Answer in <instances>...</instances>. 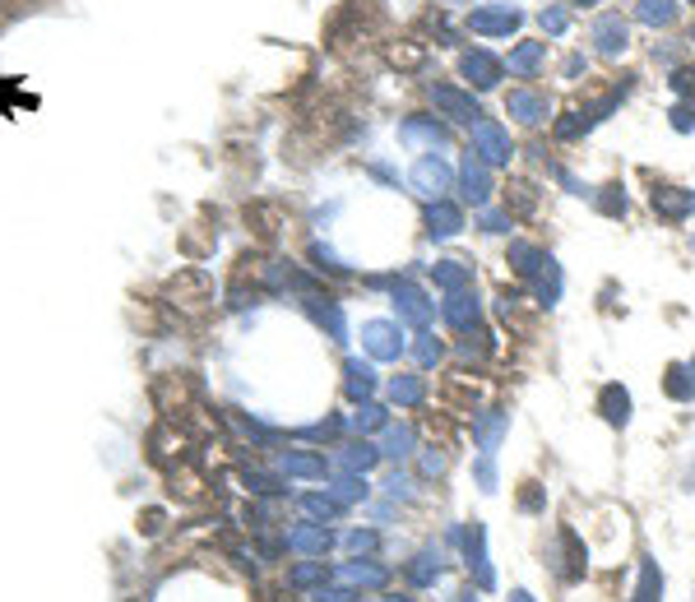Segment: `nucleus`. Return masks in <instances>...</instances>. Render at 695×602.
Wrapping results in <instances>:
<instances>
[{
  "instance_id": "f257e3e1",
  "label": "nucleus",
  "mask_w": 695,
  "mask_h": 602,
  "mask_svg": "<svg viewBox=\"0 0 695 602\" xmlns=\"http://www.w3.org/2000/svg\"><path fill=\"white\" fill-rule=\"evenodd\" d=\"M473 153L487 162V168H505L510 153H515V144H510V135L496 126V121H478L473 126Z\"/></svg>"
},
{
  "instance_id": "f03ea898",
  "label": "nucleus",
  "mask_w": 695,
  "mask_h": 602,
  "mask_svg": "<svg viewBox=\"0 0 695 602\" xmlns=\"http://www.w3.org/2000/svg\"><path fill=\"white\" fill-rule=\"evenodd\" d=\"M459 191H464V199H473L478 209H482V204L492 199V191H496V185H492V168H487V162H482L473 149H468L464 162H459Z\"/></svg>"
},
{
  "instance_id": "7ed1b4c3",
  "label": "nucleus",
  "mask_w": 695,
  "mask_h": 602,
  "mask_svg": "<svg viewBox=\"0 0 695 602\" xmlns=\"http://www.w3.org/2000/svg\"><path fill=\"white\" fill-rule=\"evenodd\" d=\"M551 570H557L566 584L584 579V547H580L575 528H557V547H551Z\"/></svg>"
},
{
  "instance_id": "20e7f679",
  "label": "nucleus",
  "mask_w": 695,
  "mask_h": 602,
  "mask_svg": "<svg viewBox=\"0 0 695 602\" xmlns=\"http://www.w3.org/2000/svg\"><path fill=\"white\" fill-rule=\"evenodd\" d=\"M432 102H436V107H441L449 121H468V126H478V121H482L478 98L464 93V89H455V84H436V89H432Z\"/></svg>"
},
{
  "instance_id": "39448f33",
  "label": "nucleus",
  "mask_w": 695,
  "mask_h": 602,
  "mask_svg": "<svg viewBox=\"0 0 695 602\" xmlns=\"http://www.w3.org/2000/svg\"><path fill=\"white\" fill-rule=\"evenodd\" d=\"M459 70H464V79L473 89H496L501 84V74H505V60H496L492 51H464V60H459Z\"/></svg>"
},
{
  "instance_id": "423d86ee",
  "label": "nucleus",
  "mask_w": 695,
  "mask_h": 602,
  "mask_svg": "<svg viewBox=\"0 0 695 602\" xmlns=\"http://www.w3.org/2000/svg\"><path fill=\"white\" fill-rule=\"evenodd\" d=\"M519 19H524V14H519L515 5H501V10H487V5H482V10L468 14V28H473L478 37H510V33L519 28Z\"/></svg>"
},
{
  "instance_id": "0eeeda50",
  "label": "nucleus",
  "mask_w": 695,
  "mask_h": 602,
  "mask_svg": "<svg viewBox=\"0 0 695 602\" xmlns=\"http://www.w3.org/2000/svg\"><path fill=\"white\" fill-rule=\"evenodd\" d=\"M449 176H455V172L445 168V158H441V153H426V158L413 162V185H418L422 195H432V199H445Z\"/></svg>"
},
{
  "instance_id": "6e6552de",
  "label": "nucleus",
  "mask_w": 695,
  "mask_h": 602,
  "mask_svg": "<svg viewBox=\"0 0 695 602\" xmlns=\"http://www.w3.org/2000/svg\"><path fill=\"white\" fill-rule=\"evenodd\" d=\"M505 435H510V412L505 408H487V412H478V418H473V445L482 454H496Z\"/></svg>"
},
{
  "instance_id": "1a4fd4ad",
  "label": "nucleus",
  "mask_w": 695,
  "mask_h": 602,
  "mask_svg": "<svg viewBox=\"0 0 695 602\" xmlns=\"http://www.w3.org/2000/svg\"><path fill=\"white\" fill-rule=\"evenodd\" d=\"M594 47H598V56H621L626 47H630V24L621 14H603V19H594Z\"/></svg>"
},
{
  "instance_id": "9d476101",
  "label": "nucleus",
  "mask_w": 695,
  "mask_h": 602,
  "mask_svg": "<svg viewBox=\"0 0 695 602\" xmlns=\"http://www.w3.org/2000/svg\"><path fill=\"white\" fill-rule=\"evenodd\" d=\"M505 112L515 116V121H524V126H543V121L551 116V102H547V93H534V89H515L505 98Z\"/></svg>"
},
{
  "instance_id": "9b49d317",
  "label": "nucleus",
  "mask_w": 695,
  "mask_h": 602,
  "mask_svg": "<svg viewBox=\"0 0 695 602\" xmlns=\"http://www.w3.org/2000/svg\"><path fill=\"white\" fill-rule=\"evenodd\" d=\"M468 570H473L478 589H496V570H492V560H487V528L482 524L468 528Z\"/></svg>"
},
{
  "instance_id": "f8f14e48",
  "label": "nucleus",
  "mask_w": 695,
  "mask_h": 602,
  "mask_svg": "<svg viewBox=\"0 0 695 602\" xmlns=\"http://www.w3.org/2000/svg\"><path fill=\"white\" fill-rule=\"evenodd\" d=\"M426 232H432L436 241L459 237V232H464V209H459L455 199H436L432 209H426Z\"/></svg>"
},
{
  "instance_id": "ddd939ff",
  "label": "nucleus",
  "mask_w": 695,
  "mask_h": 602,
  "mask_svg": "<svg viewBox=\"0 0 695 602\" xmlns=\"http://www.w3.org/2000/svg\"><path fill=\"white\" fill-rule=\"evenodd\" d=\"M441 316L455 324V329H473L482 310H478V297L468 293V287H459V293H449V297L441 301Z\"/></svg>"
},
{
  "instance_id": "4468645a",
  "label": "nucleus",
  "mask_w": 695,
  "mask_h": 602,
  "mask_svg": "<svg viewBox=\"0 0 695 602\" xmlns=\"http://www.w3.org/2000/svg\"><path fill=\"white\" fill-rule=\"evenodd\" d=\"M394 306H399V316H403L408 324H422V329L432 324V310H436L432 301H426V293H422V287H408V283H403L399 293H394Z\"/></svg>"
},
{
  "instance_id": "2eb2a0df",
  "label": "nucleus",
  "mask_w": 695,
  "mask_h": 602,
  "mask_svg": "<svg viewBox=\"0 0 695 602\" xmlns=\"http://www.w3.org/2000/svg\"><path fill=\"white\" fill-rule=\"evenodd\" d=\"M366 348H371L376 357L394 362L399 352H403V339H399V329L390 320H371V324H366Z\"/></svg>"
},
{
  "instance_id": "dca6fc26",
  "label": "nucleus",
  "mask_w": 695,
  "mask_h": 602,
  "mask_svg": "<svg viewBox=\"0 0 695 602\" xmlns=\"http://www.w3.org/2000/svg\"><path fill=\"white\" fill-rule=\"evenodd\" d=\"M547 260H551V255H543V246H534V241H510V269H515L519 278H538Z\"/></svg>"
},
{
  "instance_id": "f3484780",
  "label": "nucleus",
  "mask_w": 695,
  "mask_h": 602,
  "mask_svg": "<svg viewBox=\"0 0 695 602\" xmlns=\"http://www.w3.org/2000/svg\"><path fill=\"white\" fill-rule=\"evenodd\" d=\"M543 60H547V43H519L515 51H510V74H519V79H534L543 70Z\"/></svg>"
},
{
  "instance_id": "a211bd4d",
  "label": "nucleus",
  "mask_w": 695,
  "mask_h": 602,
  "mask_svg": "<svg viewBox=\"0 0 695 602\" xmlns=\"http://www.w3.org/2000/svg\"><path fill=\"white\" fill-rule=\"evenodd\" d=\"M598 408H603V418H607L612 426H626V422H630V394H626L621 385H603Z\"/></svg>"
},
{
  "instance_id": "6ab92c4d",
  "label": "nucleus",
  "mask_w": 695,
  "mask_h": 602,
  "mask_svg": "<svg viewBox=\"0 0 695 602\" xmlns=\"http://www.w3.org/2000/svg\"><path fill=\"white\" fill-rule=\"evenodd\" d=\"M668 394L677 403H691L695 399V362H677V366H668Z\"/></svg>"
},
{
  "instance_id": "aec40b11",
  "label": "nucleus",
  "mask_w": 695,
  "mask_h": 602,
  "mask_svg": "<svg viewBox=\"0 0 695 602\" xmlns=\"http://www.w3.org/2000/svg\"><path fill=\"white\" fill-rule=\"evenodd\" d=\"M636 19L649 28H668V24H677V0H640Z\"/></svg>"
},
{
  "instance_id": "412c9836",
  "label": "nucleus",
  "mask_w": 695,
  "mask_h": 602,
  "mask_svg": "<svg viewBox=\"0 0 695 602\" xmlns=\"http://www.w3.org/2000/svg\"><path fill=\"white\" fill-rule=\"evenodd\" d=\"M432 278H436V287H445V293H459V287H468V264L464 260H436L432 264Z\"/></svg>"
},
{
  "instance_id": "4be33fe9",
  "label": "nucleus",
  "mask_w": 695,
  "mask_h": 602,
  "mask_svg": "<svg viewBox=\"0 0 695 602\" xmlns=\"http://www.w3.org/2000/svg\"><path fill=\"white\" fill-rule=\"evenodd\" d=\"M403 139H422V144H432V149H445L449 144V130L436 126V121H403Z\"/></svg>"
},
{
  "instance_id": "5701e85b",
  "label": "nucleus",
  "mask_w": 695,
  "mask_h": 602,
  "mask_svg": "<svg viewBox=\"0 0 695 602\" xmlns=\"http://www.w3.org/2000/svg\"><path fill=\"white\" fill-rule=\"evenodd\" d=\"M663 598V570H659V560H644L640 566V589L630 602H659Z\"/></svg>"
},
{
  "instance_id": "b1692460",
  "label": "nucleus",
  "mask_w": 695,
  "mask_h": 602,
  "mask_svg": "<svg viewBox=\"0 0 695 602\" xmlns=\"http://www.w3.org/2000/svg\"><path fill=\"white\" fill-rule=\"evenodd\" d=\"M390 399H394V403H403V408L422 403V399H426L422 376H394V380H390Z\"/></svg>"
},
{
  "instance_id": "393cba45",
  "label": "nucleus",
  "mask_w": 695,
  "mask_h": 602,
  "mask_svg": "<svg viewBox=\"0 0 695 602\" xmlns=\"http://www.w3.org/2000/svg\"><path fill=\"white\" fill-rule=\"evenodd\" d=\"M534 287H538V301L543 306H557V297H561V269H557V260L543 264V274L534 278Z\"/></svg>"
},
{
  "instance_id": "a878e982",
  "label": "nucleus",
  "mask_w": 695,
  "mask_h": 602,
  "mask_svg": "<svg viewBox=\"0 0 695 602\" xmlns=\"http://www.w3.org/2000/svg\"><path fill=\"white\" fill-rule=\"evenodd\" d=\"M441 570H445V556H441V551H422L418 566L408 570V575H413V584H436Z\"/></svg>"
},
{
  "instance_id": "bb28decb",
  "label": "nucleus",
  "mask_w": 695,
  "mask_h": 602,
  "mask_svg": "<svg viewBox=\"0 0 695 602\" xmlns=\"http://www.w3.org/2000/svg\"><path fill=\"white\" fill-rule=\"evenodd\" d=\"M538 19H543V28H547V37H561V33L570 28V10H566V5H547V10L538 14Z\"/></svg>"
},
{
  "instance_id": "cd10ccee",
  "label": "nucleus",
  "mask_w": 695,
  "mask_h": 602,
  "mask_svg": "<svg viewBox=\"0 0 695 602\" xmlns=\"http://www.w3.org/2000/svg\"><path fill=\"white\" fill-rule=\"evenodd\" d=\"M385 454H413V431L408 426H390V435H385Z\"/></svg>"
},
{
  "instance_id": "c85d7f7f",
  "label": "nucleus",
  "mask_w": 695,
  "mask_h": 602,
  "mask_svg": "<svg viewBox=\"0 0 695 602\" xmlns=\"http://www.w3.org/2000/svg\"><path fill=\"white\" fill-rule=\"evenodd\" d=\"M492 459H496V454H482V459L473 464V477H478L482 491H496V464Z\"/></svg>"
},
{
  "instance_id": "c756f323",
  "label": "nucleus",
  "mask_w": 695,
  "mask_h": 602,
  "mask_svg": "<svg viewBox=\"0 0 695 602\" xmlns=\"http://www.w3.org/2000/svg\"><path fill=\"white\" fill-rule=\"evenodd\" d=\"M598 209H603V214H612V218H621V214H626V195L617 191V185H612L607 195H598Z\"/></svg>"
},
{
  "instance_id": "7c9ffc66",
  "label": "nucleus",
  "mask_w": 695,
  "mask_h": 602,
  "mask_svg": "<svg viewBox=\"0 0 695 602\" xmlns=\"http://www.w3.org/2000/svg\"><path fill=\"white\" fill-rule=\"evenodd\" d=\"M482 232H496V237H505V232H510V214L482 209Z\"/></svg>"
},
{
  "instance_id": "2f4dec72",
  "label": "nucleus",
  "mask_w": 695,
  "mask_h": 602,
  "mask_svg": "<svg viewBox=\"0 0 695 602\" xmlns=\"http://www.w3.org/2000/svg\"><path fill=\"white\" fill-rule=\"evenodd\" d=\"M422 473H426V477H441V473H445V450H426V454H422Z\"/></svg>"
},
{
  "instance_id": "473e14b6",
  "label": "nucleus",
  "mask_w": 695,
  "mask_h": 602,
  "mask_svg": "<svg viewBox=\"0 0 695 602\" xmlns=\"http://www.w3.org/2000/svg\"><path fill=\"white\" fill-rule=\"evenodd\" d=\"M441 352H445V348H441L432 334H422V343H418V357H422L426 366H432V362H441Z\"/></svg>"
},
{
  "instance_id": "72a5a7b5",
  "label": "nucleus",
  "mask_w": 695,
  "mask_h": 602,
  "mask_svg": "<svg viewBox=\"0 0 695 602\" xmlns=\"http://www.w3.org/2000/svg\"><path fill=\"white\" fill-rule=\"evenodd\" d=\"M672 126H677V130H691V126H695V112H691V107H672Z\"/></svg>"
},
{
  "instance_id": "f704fd0d",
  "label": "nucleus",
  "mask_w": 695,
  "mask_h": 602,
  "mask_svg": "<svg viewBox=\"0 0 695 602\" xmlns=\"http://www.w3.org/2000/svg\"><path fill=\"white\" fill-rule=\"evenodd\" d=\"M584 70H589V60H584V56H570V60H566V79H580Z\"/></svg>"
},
{
  "instance_id": "c9c22d12",
  "label": "nucleus",
  "mask_w": 695,
  "mask_h": 602,
  "mask_svg": "<svg viewBox=\"0 0 695 602\" xmlns=\"http://www.w3.org/2000/svg\"><path fill=\"white\" fill-rule=\"evenodd\" d=\"M390 496H408V477H399V473L390 477Z\"/></svg>"
},
{
  "instance_id": "e433bc0d",
  "label": "nucleus",
  "mask_w": 695,
  "mask_h": 602,
  "mask_svg": "<svg viewBox=\"0 0 695 602\" xmlns=\"http://www.w3.org/2000/svg\"><path fill=\"white\" fill-rule=\"evenodd\" d=\"M524 510H543V491H524Z\"/></svg>"
},
{
  "instance_id": "4c0bfd02",
  "label": "nucleus",
  "mask_w": 695,
  "mask_h": 602,
  "mask_svg": "<svg viewBox=\"0 0 695 602\" xmlns=\"http://www.w3.org/2000/svg\"><path fill=\"white\" fill-rule=\"evenodd\" d=\"M380 422V408H362V426H376Z\"/></svg>"
},
{
  "instance_id": "58836bf2",
  "label": "nucleus",
  "mask_w": 695,
  "mask_h": 602,
  "mask_svg": "<svg viewBox=\"0 0 695 602\" xmlns=\"http://www.w3.org/2000/svg\"><path fill=\"white\" fill-rule=\"evenodd\" d=\"M505 602H534V593H528V589H515V593H510Z\"/></svg>"
},
{
  "instance_id": "ea45409f",
  "label": "nucleus",
  "mask_w": 695,
  "mask_h": 602,
  "mask_svg": "<svg viewBox=\"0 0 695 602\" xmlns=\"http://www.w3.org/2000/svg\"><path fill=\"white\" fill-rule=\"evenodd\" d=\"M677 89H695V70H686V74H677Z\"/></svg>"
},
{
  "instance_id": "a19ab883",
  "label": "nucleus",
  "mask_w": 695,
  "mask_h": 602,
  "mask_svg": "<svg viewBox=\"0 0 695 602\" xmlns=\"http://www.w3.org/2000/svg\"><path fill=\"white\" fill-rule=\"evenodd\" d=\"M459 598H464V602H478V598H473V593H459Z\"/></svg>"
},
{
  "instance_id": "79ce46f5",
  "label": "nucleus",
  "mask_w": 695,
  "mask_h": 602,
  "mask_svg": "<svg viewBox=\"0 0 695 602\" xmlns=\"http://www.w3.org/2000/svg\"><path fill=\"white\" fill-rule=\"evenodd\" d=\"M580 5H598V0H580Z\"/></svg>"
},
{
  "instance_id": "37998d69",
  "label": "nucleus",
  "mask_w": 695,
  "mask_h": 602,
  "mask_svg": "<svg viewBox=\"0 0 695 602\" xmlns=\"http://www.w3.org/2000/svg\"><path fill=\"white\" fill-rule=\"evenodd\" d=\"M691 43H695V24H691Z\"/></svg>"
},
{
  "instance_id": "c03bdc74",
  "label": "nucleus",
  "mask_w": 695,
  "mask_h": 602,
  "mask_svg": "<svg viewBox=\"0 0 695 602\" xmlns=\"http://www.w3.org/2000/svg\"><path fill=\"white\" fill-rule=\"evenodd\" d=\"M390 602H403V598H390Z\"/></svg>"
}]
</instances>
